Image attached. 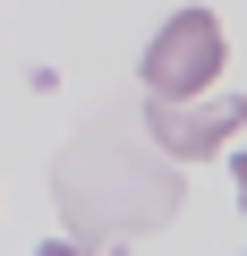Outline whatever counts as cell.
<instances>
[{
  "instance_id": "obj_1",
  "label": "cell",
  "mask_w": 247,
  "mask_h": 256,
  "mask_svg": "<svg viewBox=\"0 0 247 256\" xmlns=\"http://www.w3.org/2000/svg\"><path fill=\"white\" fill-rule=\"evenodd\" d=\"M51 188H60V214H68L77 239H137V230L179 214V171L145 146H119V137L60 146Z\"/></svg>"
},
{
  "instance_id": "obj_2",
  "label": "cell",
  "mask_w": 247,
  "mask_h": 256,
  "mask_svg": "<svg viewBox=\"0 0 247 256\" xmlns=\"http://www.w3.org/2000/svg\"><path fill=\"white\" fill-rule=\"evenodd\" d=\"M222 60H230L222 18H213V9H171V18L154 26V43H145L137 77H145L154 102H205V94L222 86Z\"/></svg>"
},
{
  "instance_id": "obj_3",
  "label": "cell",
  "mask_w": 247,
  "mask_h": 256,
  "mask_svg": "<svg viewBox=\"0 0 247 256\" xmlns=\"http://www.w3.org/2000/svg\"><path fill=\"white\" fill-rule=\"evenodd\" d=\"M247 128L239 94H205V102H154V154L162 162H205Z\"/></svg>"
},
{
  "instance_id": "obj_4",
  "label": "cell",
  "mask_w": 247,
  "mask_h": 256,
  "mask_svg": "<svg viewBox=\"0 0 247 256\" xmlns=\"http://www.w3.org/2000/svg\"><path fill=\"white\" fill-rule=\"evenodd\" d=\"M230 188H239V214H247V154H230Z\"/></svg>"
},
{
  "instance_id": "obj_5",
  "label": "cell",
  "mask_w": 247,
  "mask_h": 256,
  "mask_svg": "<svg viewBox=\"0 0 247 256\" xmlns=\"http://www.w3.org/2000/svg\"><path fill=\"white\" fill-rule=\"evenodd\" d=\"M34 256H85V248H77V239H43Z\"/></svg>"
}]
</instances>
